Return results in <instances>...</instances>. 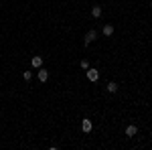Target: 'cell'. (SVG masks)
Returning <instances> with one entry per match:
<instances>
[{
	"mask_svg": "<svg viewBox=\"0 0 152 150\" xmlns=\"http://www.w3.org/2000/svg\"><path fill=\"white\" fill-rule=\"evenodd\" d=\"M91 16H94V18H99V16H102V8H99V6H94V8H91Z\"/></svg>",
	"mask_w": 152,
	"mask_h": 150,
	"instance_id": "obj_9",
	"label": "cell"
},
{
	"mask_svg": "<svg viewBox=\"0 0 152 150\" xmlns=\"http://www.w3.org/2000/svg\"><path fill=\"white\" fill-rule=\"evenodd\" d=\"M23 79L24 81H31V79H33V73H31V71H23Z\"/></svg>",
	"mask_w": 152,
	"mask_h": 150,
	"instance_id": "obj_10",
	"label": "cell"
},
{
	"mask_svg": "<svg viewBox=\"0 0 152 150\" xmlns=\"http://www.w3.org/2000/svg\"><path fill=\"white\" fill-rule=\"evenodd\" d=\"M87 79L95 83V81L99 79V71H97V69H91V67H89V69H87Z\"/></svg>",
	"mask_w": 152,
	"mask_h": 150,
	"instance_id": "obj_1",
	"label": "cell"
},
{
	"mask_svg": "<svg viewBox=\"0 0 152 150\" xmlns=\"http://www.w3.org/2000/svg\"><path fill=\"white\" fill-rule=\"evenodd\" d=\"M102 33H104L105 37H112V35H114V26H112V24H105V26H104V31H102Z\"/></svg>",
	"mask_w": 152,
	"mask_h": 150,
	"instance_id": "obj_7",
	"label": "cell"
},
{
	"mask_svg": "<svg viewBox=\"0 0 152 150\" xmlns=\"http://www.w3.org/2000/svg\"><path fill=\"white\" fill-rule=\"evenodd\" d=\"M31 65H33V67H37V69H41V65H43V57L35 55V57L31 59Z\"/></svg>",
	"mask_w": 152,
	"mask_h": 150,
	"instance_id": "obj_4",
	"label": "cell"
},
{
	"mask_svg": "<svg viewBox=\"0 0 152 150\" xmlns=\"http://www.w3.org/2000/svg\"><path fill=\"white\" fill-rule=\"evenodd\" d=\"M95 39H97V31H87V35H85V45H89V43H94Z\"/></svg>",
	"mask_w": 152,
	"mask_h": 150,
	"instance_id": "obj_2",
	"label": "cell"
},
{
	"mask_svg": "<svg viewBox=\"0 0 152 150\" xmlns=\"http://www.w3.org/2000/svg\"><path fill=\"white\" fill-rule=\"evenodd\" d=\"M136 132H138V128H136V126H132V124H130V126L126 128V136H130V138H132V136H136Z\"/></svg>",
	"mask_w": 152,
	"mask_h": 150,
	"instance_id": "obj_6",
	"label": "cell"
},
{
	"mask_svg": "<svg viewBox=\"0 0 152 150\" xmlns=\"http://www.w3.org/2000/svg\"><path fill=\"white\" fill-rule=\"evenodd\" d=\"M81 69H89V63L85 59H81Z\"/></svg>",
	"mask_w": 152,
	"mask_h": 150,
	"instance_id": "obj_11",
	"label": "cell"
},
{
	"mask_svg": "<svg viewBox=\"0 0 152 150\" xmlns=\"http://www.w3.org/2000/svg\"><path fill=\"white\" fill-rule=\"evenodd\" d=\"M105 89H107L110 93H116V91H118V83H114V81H110V83L105 85Z\"/></svg>",
	"mask_w": 152,
	"mask_h": 150,
	"instance_id": "obj_8",
	"label": "cell"
},
{
	"mask_svg": "<svg viewBox=\"0 0 152 150\" xmlns=\"http://www.w3.org/2000/svg\"><path fill=\"white\" fill-rule=\"evenodd\" d=\"M47 79H49V71L47 69H39V81H43V83H45Z\"/></svg>",
	"mask_w": 152,
	"mask_h": 150,
	"instance_id": "obj_5",
	"label": "cell"
},
{
	"mask_svg": "<svg viewBox=\"0 0 152 150\" xmlns=\"http://www.w3.org/2000/svg\"><path fill=\"white\" fill-rule=\"evenodd\" d=\"M91 128H94V124H91V120H81V130L83 132H91Z\"/></svg>",
	"mask_w": 152,
	"mask_h": 150,
	"instance_id": "obj_3",
	"label": "cell"
}]
</instances>
